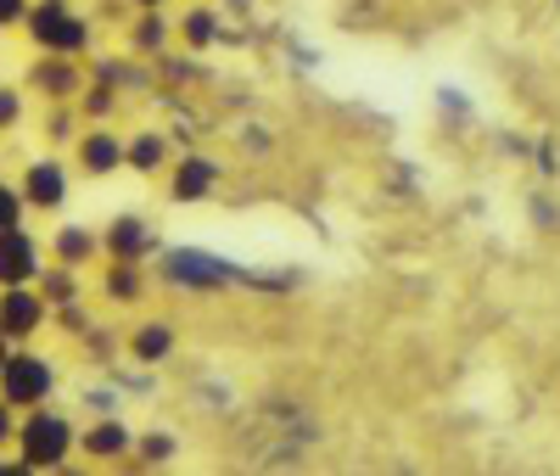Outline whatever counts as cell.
<instances>
[{"instance_id": "1", "label": "cell", "mask_w": 560, "mask_h": 476, "mask_svg": "<svg viewBox=\"0 0 560 476\" xmlns=\"http://www.w3.org/2000/svg\"><path fill=\"white\" fill-rule=\"evenodd\" d=\"M0 387H7V404H34L51 393V364L45 359H7L0 364Z\"/></svg>"}, {"instance_id": "2", "label": "cell", "mask_w": 560, "mask_h": 476, "mask_svg": "<svg viewBox=\"0 0 560 476\" xmlns=\"http://www.w3.org/2000/svg\"><path fill=\"white\" fill-rule=\"evenodd\" d=\"M23 449H28V465H51V460H62V449H68V426H62L57 415H34V420H28V432H23Z\"/></svg>"}, {"instance_id": "6", "label": "cell", "mask_w": 560, "mask_h": 476, "mask_svg": "<svg viewBox=\"0 0 560 476\" xmlns=\"http://www.w3.org/2000/svg\"><path fill=\"white\" fill-rule=\"evenodd\" d=\"M28 179H34V185H28L34 202H62V174H57V169H34Z\"/></svg>"}, {"instance_id": "5", "label": "cell", "mask_w": 560, "mask_h": 476, "mask_svg": "<svg viewBox=\"0 0 560 476\" xmlns=\"http://www.w3.org/2000/svg\"><path fill=\"white\" fill-rule=\"evenodd\" d=\"M208 185H213V169L208 163H185L179 179H174V197H202Z\"/></svg>"}, {"instance_id": "7", "label": "cell", "mask_w": 560, "mask_h": 476, "mask_svg": "<svg viewBox=\"0 0 560 476\" xmlns=\"http://www.w3.org/2000/svg\"><path fill=\"white\" fill-rule=\"evenodd\" d=\"M84 163H90V169H113V140H102V135H96V140L84 147Z\"/></svg>"}, {"instance_id": "3", "label": "cell", "mask_w": 560, "mask_h": 476, "mask_svg": "<svg viewBox=\"0 0 560 476\" xmlns=\"http://www.w3.org/2000/svg\"><path fill=\"white\" fill-rule=\"evenodd\" d=\"M28 275H34V242L23 230H0V280L18 286Z\"/></svg>"}, {"instance_id": "10", "label": "cell", "mask_w": 560, "mask_h": 476, "mask_svg": "<svg viewBox=\"0 0 560 476\" xmlns=\"http://www.w3.org/2000/svg\"><path fill=\"white\" fill-rule=\"evenodd\" d=\"M168 348V337H163V330H147V337H140V353H147V359H158Z\"/></svg>"}, {"instance_id": "13", "label": "cell", "mask_w": 560, "mask_h": 476, "mask_svg": "<svg viewBox=\"0 0 560 476\" xmlns=\"http://www.w3.org/2000/svg\"><path fill=\"white\" fill-rule=\"evenodd\" d=\"M0 364H7V343H0Z\"/></svg>"}, {"instance_id": "11", "label": "cell", "mask_w": 560, "mask_h": 476, "mask_svg": "<svg viewBox=\"0 0 560 476\" xmlns=\"http://www.w3.org/2000/svg\"><path fill=\"white\" fill-rule=\"evenodd\" d=\"M18 12H23V0H0V23H12Z\"/></svg>"}, {"instance_id": "4", "label": "cell", "mask_w": 560, "mask_h": 476, "mask_svg": "<svg viewBox=\"0 0 560 476\" xmlns=\"http://www.w3.org/2000/svg\"><path fill=\"white\" fill-rule=\"evenodd\" d=\"M0 325H7V330H34L39 325V303L23 298V292H12L7 298V320H0Z\"/></svg>"}, {"instance_id": "8", "label": "cell", "mask_w": 560, "mask_h": 476, "mask_svg": "<svg viewBox=\"0 0 560 476\" xmlns=\"http://www.w3.org/2000/svg\"><path fill=\"white\" fill-rule=\"evenodd\" d=\"M90 449H96V454H118L124 449V432H118V426H102V432L90 438Z\"/></svg>"}, {"instance_id": "14", "label": "cell", "mask_w": 560, "mask_h": 476, "mask_svg": "<svg viewBox=\"0 0 560 476\" xmlns=\"http://www.w3.org/2000/svg\"><path fill=\"white\" fill-rule=\"evenodd\" d=\"M140 7H158V0H140Z\"/></svg>"}, {"instance_id": "9", "label": "cell", "mask_w": 560, "mask_h": 476, "mask_svg": "<svg viewBox=\"0 0 560 476\" xmlns=\"http://www.w3.org/2000/svg\"><path fill=\"white\" fill-rule=\"evenodd\" d=\"M18 224V197L12 190H0V230H12Z\"/></svg>"}, {"instance_id": "12", "label": "cell", "mask_w": 560, "mask_h": 476, "mask_svg": "<svg viewBox=\"0 0 560 476\" xmlns=\"http://www.w3.org/2000/svg\"><path fill=\"white\" fill-rule=\"evenodd\" d=\"M0 438H7V409H0Z\"/></svg>"}]
</instances>
